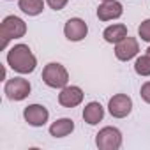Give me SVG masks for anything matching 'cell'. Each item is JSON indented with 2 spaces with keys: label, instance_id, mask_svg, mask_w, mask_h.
<instances>
[{
  "label": "cell",
  "instance_id": "obj_1",
  "mask_svg": "<svg viewBox=\"0 0 150 150\" xmlns=\"http://www.w3.org/2000/svg\"><path fill=\"white\" fill-rule=\"evenodd\" d=\"M7 65L18 74H30L35 71L37 58L28 48V44H14L7 51Z\"/></svg>",
  "mask_w": 150,
  "mask_h": 150
},
{
  "label": "cell",
  "instance_id": "obj_2",
  "mask_svg": "<svg viewBox=\"0 0 150 150\" xmlns=\"http://www.w3.org/2000/svg\"><path fill=\"white\" fill-rule=\"evenodd\" d=\"M27 34V23L18 16H6L0 25V37H2V48L6 50L11 39H20Z\"/></svg>",
  "mask_w": 150,
  "mask_h": 150
},
{
  "label": "cell",
  "instance_id": "obj_3",
  "mask_svg": "<svg viewBox=\"0 0 150 150\" xmlns=\"http://www.w3.org/2000/svg\"><path fill=\"white\" fill-rule=\"evenodd\" d=\"M42 81L50 88H64L69 83V72L58 62H50L42 69Z\"/></svg>",
  "mask_w": 150,
  "mask_h": 150
},
{
  "label": "cell",
  "instance_id": "obj_4",
  "mask_svg": "<svg viewBox=\"0 0 150 150\" xmlns=\"http://www.w3.org/2000/svg\"><path fill=\"white\" fill-rule=\"evenodd\" d=\"M96 145L101 150H118L122 146V132L117 127L106 125L96 134Z\"/></svg>",
  "mask_w": 150,
  "mask_h": 150
},
{
  "label": "cell",
  "instance_id": "obj_5",
  "mask_svg": "<svg viewBox=\"0 0 150 150\" xmlns=\"http://www.w3.org/2000/svg\"><path fill=\"white\" fill-rule=\"evenodd\" d=\"M30 81L25 78H11L4 85V94L9 101H23L30 96Z\"/></svg>",
  "mask_w": 150,
  "mask_h": 150
},
{
  "label": "cell",
  "instance_id": "obj_6",
  "mask_svg": "<svg viewBox=\"0 0 150 150\" xmlns=\"http://www.w3.org/2000/svg\"><path fill=\"white\" fill-rule=\"evenodd\" d=\"M108 111L115 118H125L132 111V99L127 94H117L108 103Z\"/></svg>",
  "mask_w": 150,
  "mask_h": 150
},
{
  "label": "cell",
  "instance_id": "obj_7",
  "mask_svg": "<svg viewBox=\"0 0 150 150\" xmlns=\"http://www.w3.org/2000/svg\"><path fill=\"white\" fill-rule=\"evenodd\" d=\"M87 34H88V25L81 18H71V20H67V23L64 27V35L72 42L83 41L87 37Z\"/></svg>",
  "mask_w": 150,
  "mask_h": 150
},
{
  "label": "cell",
  "instance_id": "obj_8",
  "mask_svg": "<svg viewBox=\"0 0 150 150\" xmlns=\"http://www.w3.org/2000/svg\"><path fill=\"white\" fill-rule=\"evenodd\" d=\"M23 118L32 127H42L50 118V111L42 104H28L23 110Z\"/></svg>",
  "mask_w": 150,
  "mask_h": 150
},
{
  "label": "cell",
  "instance_id": "obj_9",
  "mask_svg": "<svg viewBox=\"0 0 150 150\" xmlns=\"http://www.w3.org/2000/svg\"><path fill=\"white\" fill-rule=\"evenodd\" d=\"M83 90L76 85H67L64 88H60V94H58V103L64 106V108H76L83 103Z\"/></svg>",
  "mask_w": 150,
  "mask_h": 150
},
{
  "label": "cell",
  "instance_id": "obj_10",
  "mask_svg": "<svg viewBox=\"0 0 150 150\" xmlns=\"http://www.w3.org/2000/svg\"><path fill=\"white\" fill-rule=\"evenodd\" d=\"M138 51H139V44H138V41H136L134 37H131V35L124 37L120 42L115 44V57H117L118 60H122V62H127V60L134 58V57L138 55Z\"/></svg>",
  "mask_w": 150,
  "mask_h": 150
},
{
  "label": "cell",
  "instance_id": "obj_11",
  "mask_svg": "<svg viewBox=\"0 0 150 150\" xmlns=\"http://www.w3.org/2000/svg\"><path fill=\"white\" fill-rule=\"evenodd\" d=\"M124 14V6L118 0H108L97 7V18L101 21H113Z\"/></svg>",
  "mask_w": 150,
  "mask_h": 150
},
{
  "label": "cell",
  "instance_id": "obj_12",
  "mask_svg": "<svg viewBox=\"0 0 150 150\" xmlns=\"http://www.w3.org/2000/svg\"><path fill=\"white\" fill-rule=\"evenodd\" d=\"M103 118H104V108L101 106V103L92 101L83 108V120L88 125H97Z\"/></svg>",
  "mask_w": 150,
  "mask_h": 150
},
{
  "label": "cell",
  "instance_id": "obj_13",
  "mask_svg": "<svg viewBox=\"0 0 150 150\" xmlns=\"http://www.w3.org/2000/svg\"><path fill=\"white\" fill-rule=\"evenodd\" d=\"M127 35H129V34H127V27H125L124 23H113V25L106 27L104 32H103L104 41L110 42V44H117V42H120V41H122L124 37H127Z\"/></svg>",
  "mask_w": 150,
  "mask_h": 150
},
{
  "label": "cell",
  "instance_id": "obj_14",
  "mask_svg": "<svg viewBox=\"0 0 150 150\" xmlns=\"http://www.w3.org/2000/svg\"><path fill=\"white\" fill-rule=\"evenodd\" d=\"M74 131V122L71 118H58L50 125V134L53 138H65Z\"/></svg>",
  "mask_w": 150,
  "mask_h": 150
},
{
  "label": "cell",
  "instance_id": "obj_15",
  "mask_svg": "<svg viewBox=\"0 0 150 150\" xmlns=\"http://www.w3.org/2000/svg\"><path fill=\"white\" fill-rule=\"evenodd\" d=\"M18 7L28 16H39L44 11V0H18Z\"/></svg>",
  "mask_w": 150,
  "mask_h": 150
},
{
  "label": "cell",
  "instance_id": "obj_16",
  "mask_svg": "<svg viewBox=\"0 0 150 150\" xmlns=\"http://www.w3.org/2000/svg\"><path fill=\"white\" fill-rule=\"evenodd\" d=\"M134 71L138 76H150V55H141L134 62Z\"/></svg>",
  "mask_w": 150,
  "mask_h": 150
},
{
  "label": "cell",
  "instance_id": "obj_17",
  "mask_svg": "<svg viewBox=\"0 0 150 150\" xmlns=\"http://www.w3.org/2000/svg\"><path fill=\"white\" fill-rule=\"evenodd\" d=\"M138 35L141 37V41L150 42V18L141 21V25L138 27Z\"/></svg>",
  "mask_w": 150,
  "mask_h": 150
},
{
  "label": "cell",
  "instance_id": "obj_18",
  "mask_svg": "<svg viewBox=\"0 0 150 150\" xmlns=\"http://www.w3.org/2000/svg\"><path fill=\"white\" fill-rule=\"evenodd\" d=\"M139 96H141V99H143L146 104H150V81H145V83L141 85Z\"/></svg>",
  "mask_w": 150,
  "mask_h": 150
},
{
  "label": "cell",
  "instance_id": "obj_19",
  "mask_svg": "<svg viewBox=\"0 0 150 150\" xmlns=\"http://www.w3.org/2000/svg\"><path fill=\"white\" fill-rule=\"evenodd\" d=\"M69 0H46V4L53 9V11H62L65 6H67Z\"/></svg>",
  "mask_w": 150,
  "mask_h": 150
},
{
  "label": "cell",
  "instance_id": "obj_20",
  "mask_svg": "<svg viewBox=\"0 0 150 150\" xmlns=\"http://www.w3.org/2000/svg\"><path fill=\"white\" fill-rule=\"evenodd\" d=\"M146 55H150V46H148V48H146Z\"/></svg>",
  "mask_w": 150,
  "mask_h": 150
},
{
  "label": "cell",
  "instance_id": "obj_21",
  "mask_svg": "<svg viewBox=\"0 0 150 150\" xmlns=\"http://www.w3.org/2000/svg\"><path fill=\"white\" fill-rule=\"evenodd\" d=\"M101 2H108V0H101Z\"/></svg>",
  "mask_w": 150,
  "mask_h": 150
}]
</instances>
